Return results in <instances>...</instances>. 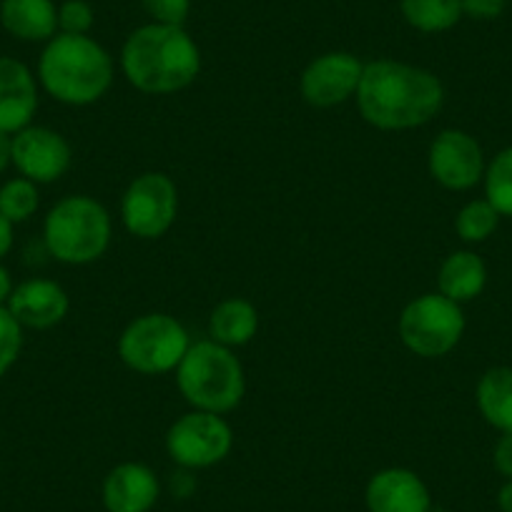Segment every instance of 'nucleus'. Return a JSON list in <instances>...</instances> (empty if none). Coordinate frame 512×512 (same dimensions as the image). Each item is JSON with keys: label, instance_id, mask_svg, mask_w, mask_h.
<instances>
[{"label": "nucleus", "instance_id": "nucleus-1", "mask_svg": "<svg viewBox=\"0 0 512 512\" xmlns=\"http://www.w3.org/2000/svg\"><path fill=\"white\" fill-rule=\"evenodd\" d=\"M445 103V86L427 68L400 61L364 63L357 106L364 121L382 131H407L430 123Z\"/></svg>", "mask_w": 512, "mask_h": 512}, {"label": "nucleus", "instance_id": "nucleus-2", "mask_svg": "<svg viewBox=\"0 0 512 512\" xmlns=\"http://www.w3.org/2000/svg\"><path fill=\"white\" fill-rule=\"evenodd\" d=\"M126 81L149 96L184 91L201 71V51L184 26L149 23L136 28L121 48Z\"/></svg>", "mask_w": 512, "mask_h": 512}, {"label": "nucleus", "instance_id": "nucleus-3", "mask_svg": "<svg viewBox=\"0 0 512 512\" xmlns=\"http://www.w3.org/2000/svg\"><path fill=\"white\" fill-rule=\"evenodd\" d=\"M38 81L56 101L66 106H88L111 88L113 58L93 38L58 33L43 48Z\"/></svg>", "mask_w": 512, "mask_h": 512}, {"label": "nucleus", "instance_id": "nucleus-4", "mask_svg": "<svg viewBox=\"0 0 512 512\" xmlns=\"http://www.w3.org/2000/svg\"><path fill=\"white\" fill-rule=\"evenodd\" d=\"M176 384L194 410L226 415L244 400L246 379L241 362L229 347L204 339L186 349L176 367Z\"/></svg>", "mask_w": 512, "mask_h": 512}, {"label": "nucleus", "instance_id": "nucleus-5", "mask_svg": "<svg viewBox=\"0 0 512 512\" xmlns=\"http://www.w3.org/2000/svg\"><path fill=\"white\" fill-rule=\"evenodd\" d=\"M43 239L58 262L81 267L106 254L111 244V216L91 196H66L48 211Z\"/></svg>", "mask_w": 512, "mask_h": 512}, {"label": "nucleus", "instance_id": "nucleus-6", "mask_svg": "<svg viewBox=\"0 0 512 512\" xmlns=\"http://www.w3.org/2000/svg\"><path fill=\"white\" fill-rule=\"evenodd\" d=\"M189 347V332L184 324L164 312L134 319L118 337V357L139 374L171 372L179 367Z\"/></svg>", "mask_w": 512, "mask_h": 512}, {"label": "nucleus", "instance_id": "nucleus-7", "mask_svg": "<svg viewBox=\"0 0 512 512\" xmlns=\"http://www.w3.org/2000/svg\"><path fill=\"white\" fill-rule=\"evenodd\" d=\"M462 334L465 314L445 294H422L402 309L400 339L417 357H445L460 344Z\"/></svg>", "mask_w": 512, "mask_h": 512}, {"label": "nucleus", "instance_id": "nucleus-8", "mask_svg": "<svg viewBox=\"0 0 512 512\" xmlns=\"http://www.w3.org/2000/svg\"><path fill=\"white\" fill-rule=\"evenodd\" d=\"M179 191L161 171H146L128 184L121 199V219L136 239H159L174 226Z\"/></svg>", "mask_w": 512, "mask_h": 512}, {"label": "nucleus", "instance_id": "nucleus-9", "mask_svg": "<svg viewBox=\"0 0 512 512\" xmlns=\"http://www.w3.org/2000/svg\"><path fill=\"white\" fill-rule=\"evenodd\" d=\"M231 445H234V432L229 422L214 412H189L166 432V452L184 470L219 465L231 452Z\"/></svg>", "mask_w": 512, "mask_h": 512}, {"label": "nucleus", "instance_id": "nucleus-10", "mask_svg": "<svg viewBox=\"0 0 512 512\" xmlns=\"http://www.w3.org/2000/svg\"><path fill=\"white\" fill-rule=\"evenodd\" d=\"M430 176L450 191H467L485 176V156L480 144L460 128H445L432 141L427 154Z\"/></svg>", "mask_w": 512, "mask_h": 512}, {"label": "nucleus", "instance_id": "nucleus-11", "mask_svg": "<svg viewBox=\"0 0 512 512\" xmlns=\"http://www.w3.org/2000/svg\"><path fill=\"white\" fill-rule=\"evenodd\" d=\"M13 166L33 184H53L71 169V146L58 131L46 126H26L13 134Z\"/></svg>", "mask_w": 512, "mask_h": 512}, {"label": "nucleus", "instance_id": "nucleus-12", "mask_svg": "<svg viewBox=\"0 0 512 512\" xmlns=\"http://www.w3.org/2000/svg\"><path fill=\"white\" fill-rule=\"evenodd\" d=\"M364 63L347 51H332L314 58L302 73V96L309 106L332 108L357 96Z\"/></svg>", "mask_w": 512, "mask_h": 512}, {"label": "nucleus", "instance_id": "nucleus-13", "mask_svg": "<svg viewBox=\"0 0 512 512\" xmlns=\"http://www.w3.org/2000/svg\"><path fill=\"white\" fill-rule=\"evenodd\" d=\"M364 502L369 512H430L432 495L425 480L407 467H387L369 477Z\"/></svg>", "mask_w": 512, "mask_h": 512}, {"label": "nucleus", "instance_id": "nucleus-14", "mask_svg": "<svg viewBox=\"0 0 512 512\" xmlns=\"http://www.w3.org/2000/svg\"><path fill=\"white\" fill-rule=\"evenodd\" d=\"M161 485L151 467L121 462L106 475L101 487L106 512H151L159 502Z\"/></svg>", "mask_w": 512, "mask_h": 512}, {"label": "nucleus", "instance_id": "nucleus-15", "mask_svg": "<svg viewBox=\"0 0 512 512\" xmlns=\"http://www.w3.org/2000/svg\"><path fill=\"white\" fill-rule=\"evenodd\" d=\"M38 111V86L31 68L16 58L0 56V131L18 134L31 126Z\"/></svg>", "mask_w": 512, "mask_h": 512}, {"label": "nucleus", "instance_id": "nucleus-16", "mask_svg": "<svg viewBox=\"0 0 512 512\" xmlns=\"http://www.w3.org/2000/svg\"><path fill=\"white\" fill-rule=\"evenodd\" d=\"M6 307L21 327L51 329L66 319L71 302L61 284L51 279H28L13 289Z\"/></svg>", "mask_w": 512, "mask_h": 512}, {"label": "nucleus", "instance_id": "nucleus-17", "mask_svg": "<svg viewBox=\"0 0 512 512\" xmlns=\"http://www.w3.org/2000/svg\"><path fill=\"white\" fill-rule=\"evenodd\" d=\"M0 26L18 41H51L58 31V8L53 0H3Z\"/></svg>", "mask_w": 512, "mask_h": 512}, {"label": "nucleus", "instance_id": "nucleus-18", "mask_svg": "<svg viewBox=\"0 0 512 512\" xmlns=\"http://www.w3.org/2000/svg\"><path fill=\"white\" fill-rule=\"evenodd\" d=\"M487 284V267L475 251H452L437 274V287L452 302H472Z\"/></svg>", "mask_w": 512, "mask_h": 512}, {"label": "nucleus", "instance_id": "nucleus-19", "mask_svg": "<svg viewBox=\"0 0 512 512\" xmlns=\"http://www.w3.org/2000/svg\"><path fill=\"white\" fill-rule=\"evenodd\" d=\"M259 329V312L251 302L239 297L224 299L216 304V309L209 317V334L214 342L224 347H244L254 339Z\"/></svg>", "mask_w": 512, "mask_h": 512}, {"label": "nucleus", "instance_id": "nucleus-20", "mask_svg": "<svg viewBox=\"0 0 512 512\" xmlns=\"http://www.w3.org/2000/svg\"><path fill=\"white\" fill-rule=\"evenodd\" d=\"M477 410L487 425L512 432V367H492L477 382Z\"/></svg>", "mask_w": 512, "mask_h": 512}, {"label": "nucleus", "instance_id": "nucleus-21", "mask_svg": "<svg viewBox=\"0 0 512 512\" xmlns=\"http://www.w3.org/2000/svg\"><path fill=\"white\" fill-rule=\"evenodd\" d=\"M400 11L422 33H445L462 18L460 0H400Z\"/></svg>", "mask_w": 512, "mask_h": 512}, {"label": "nucleus", "instance_id": "nucleus-22", "mask_svg": "<svg viewBox=\"0 0 512 512\" xmlns=\"http://www.w3.org/2000/svg\"><path fill=\"white\" fill-rule=\"evenodd\" d=\"M497 224H500V214H497V209L487 199H475L465 204L455 219L457 236L467 241V244L487 241L495 234Z\"/></svg>", "mask_w": 512, "mask_h": 512}, {"label": "nucleus", "instance_id": "nucleus-23", "mask_svg": "<svg viewBox=\"0 0 512 512\" xmlns=\"http://www.w3.org/2000/svg\"><path fill=\"white\" fill-rule=\"evenodd\" d=\"M485 196L500 216H512V146L502 149L485 169Z\"/></svg>", "mask_w": 512, "mask_h": 512}, {"label": "nucleus", "instance_id": "nucleus-24", "mask_svg": "<svg viewBox=\"0 0 512 512\" xmlns=\"http://www.w3.org/2000/svg\"><path fill=\"white\" fill-rule=\"evenodd\" d=\"M38 184L33 181L18 179L6 181L0 186V216H6L11 224H23L38 211Z\"/></svg>", "mask_w": 512, "mask_h": 512}, {"label": "nucleus", "instance_id": "nucleus-25", "mask_svg": "<svg viewBox=\"0 0 512 512\" xmlns=\"http://www.w3.org/2000/svg\"><path fill=\"white\" fill-rule=\"evenodd\" d=\"M23 349V327L16 322L11 309L0 304V377H6L8 369L18 362Z\"/></svg>", "mask_w": 512, "mask_h": 512}, {"label": "nucleus", "instance_id": "nucleus-26", "mask_svg": "<svg viewBox=\"0 0 512 512\" xmlns=\"http://www.w3.org/2000/svg\"><path fill=\"white\" fill-rule=\"evenodd\" d=\"M93 21H96V13H93L88 0H63L58 6V28H61V33L88 36Z\"/></svg>", "mask_w": 512, "mask_h": 512}, {"label": "nucleus", "instance_id": "nucleus-27", "mask_svg": "<svg viewBox=\"0 0 512 512\" xmlns=\"http://www.w3.org/2000/svg\"><path fill=\"white\" fill-rule=\"evenodd\" d=\"M141 6L154 18V23L184 26L191 11V0H141Z\"/></svg>", "mask_w": 512, "mask_h": 512}, {"label": "nucleus", "instance_id": "nucleus-28", "mask_svg": "<svg viewBox=\"0 0 512 512\" xmlns=\"http://www.w3.org/2000/svg\"><path fill=\"white\" fill-rule=\"evenodd\" d=\"M462 16H470L475 21H495L505 11L507 0H460Z\"/></svg>", "mask_w": 512, "mask_h": 512}, {"label": "nucleus", "instance_id": "nucleus-29", "mask_svg": "<svg viewBox=\"0 0 512 512\" xmlns=\"http://www.w3.org/2000/svg\"><path fill=\"white\" fill-rule=\"evenodd\" d=\"M492 462H495V470L502 477L512 480V432H502V437L495 445V452H492Z\"/></svg>", "mask_w": 512, "mask_h": 512}, {"label": "nucleus", "instance_id": "nucleus-30", "mask_svg": "<svg viewBox=\"0 0 512 512\" xmlns=\"http://www.w3.org/2000/svg\"><path fill=\"white\" fill-rule=\"evenodd\" d=\"M13 246V224L6 219V216H0V259L11 251Z\"/></svg>", "mask_w": 512, "mask_h": 512}, {"label": "nucleus", "instance_id": "nucleus-31", "mask_svg": "<svg viewBox=\"0 0 512 512\" xmlns=\"http://www.w3.org/2000/svg\"><path fill=\"white\" fill-rule=\"evenodd\" d=\"M11 149H13V136L0 131V174H3V171L13 164Z\"/></svg>", "mask_w": 512, "mask_h": 512}, {"label": "nucleus", "instance_id": "nucleus-32", "mask_svg": "<svg viewBox=\"0 0 512 512\" xmlns=\"http://www.w3.org/2000/svg\"><path fill=\"white\" fill-rule=\"evenodd\" d=\"M13 279H11V272H8L3 264H0V304H8V299H11L13 294Z\"/></svg>", "mask_w": 512, "mask_h": 512}, {"label": "nucleus", "instance_id": "nucleus-33", "mask_svg": "<svg viewBox=\"0 0 512 512\" xmlns=\"http://www.w3.org/2000/svg\"><path fill=\"white\" fill-rule=\"evenodd\" d=\"M497 507L502 512H512V480H507L497 492Z\"/></svg>", "mask_w": 512, "mask_h": 512}]
</instances>
